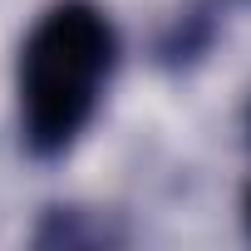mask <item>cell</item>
Segmentation results:
<instances>
[{
    "label": "cell",
    "mask_w": 251,
    "mask_h": 251,
    "mask_svg": "<svg viewBox=\"0 0 251 251\" xmlns=\"http://www.w3.org/2000/svg\"><path fill=\"white\" fill-rule=\"evenodd\" d=\"M118 35L89 0H59L20 50V128L35 158H59L99 108Z\"/></svg>",
    "instance_id": "cell-1"
},
{
    "label": "cell",
    "mask_w": 251,
    "mask_h": 251,
    "mask_svg": "<svg viewBox=\"0 0 251 251\" xmlns=\"http://www.w3.org/2000/svg\"><path fill=\"white\" fill-rule=\"evenodd\" d=\"M246 222H251V192H246Z\"/></svg>",
    "instance_id": "cell-2"
}]
</instances>
